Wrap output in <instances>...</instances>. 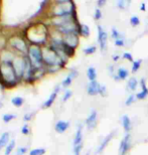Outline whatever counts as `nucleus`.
I'll list each match as a JSON object with an SVG mask.
<instances>
[{"label":"nucleus","instance_id":"nucleus-1","mask_svg":"<svg viewBox=\"0 0 148 155\" xmlns=\"http://www.w3.org/2000/svg\"><path fill=\"white\" fill-rule=\"evenodd\" d=\"M49 29L47 22L42 21V19H38L30 21L28 25L22 29V32L29 43L44 46L48 43Z\"/></svg>","mask_w":148,"mask_h":155},{"label":"nucleus","instance_id":"nucleus-2","mask_svg":"<svg viewBox=\"0 0 148 155\" xmlns=\"http://www.w3.org/2000/svg\"><path fill=\"white\" fill-rule=\"evenodd\" d=\"M29 42L24 36L22 30L16 32H11L7 39V48L13 51L16 54L26 55L28 51Z\"/></svg>","mask_w":148,"mask_h":155},{"label":"nucleus","instance_id":"nucleus-3","mask_svg":"<svg viewBox=\"0 0 148 155\" xmlns=\"http://www.w3.org/2000/svg\"><path fill=\"white\" fill-rule=\"evenodd\" d=\"M42 60H44V64L45 68L54 67V66L64 68V64H66V63L58 54V52L48 45L42 46Z\"/></svg>","mask_w":148,"mask_h":155},{"label":"nucleus","instance_id":"nucleus-4","mask_svg":"<svg viewBox=\"0 0 148 155\" xmlns=\"http://www.w3.org/2000/svg\"><path fill=\"white\" fill-rule=\"evenodd\" d=\"M26 57L35 69L44 68V60H42V46L29 43Z\"/></svg>","mask_w":148,"mask_h":155},{"label":"nucleus","instance_id":"nucleus-5","mask_svg":"<svg viewBox=\"0 0 148 155\" xmlns=\"http://www.w3.org/2000/svg\"><path fill=\"white\" fill-rule=\"evenodd\" d=\"M29 64L30 61L27 58L26 55H19V54H16V57H15L13 61H12V67H13L14 72L16 74L20 83H22L23 78L25 76L26 70L28 68Z\"/></svg>","mask_w":148,"mask_h":155},{"label":"nucleus","instance_id":"nucleus-6","mask_svg":"<svg viewBox=\"0 0 148 155\" xmlns=\"http://www.w3.org/2000/svg\"><path fill=\"white\" fill-rule=\"evenodd\" d=\"M16 54L10 48H6L0 51V64H12Z\"/></svg>","mask_w":148,"mask_h":155},{"label":"nucleus","instance_id":"nucleus-7","mask_svg":"<svg viewBox=\"0 0 148 155\" xmlns=\"http://www.w3.org/2000/svg\"><path fill=\"white\" fill-rule=\"evenodd\" d=\"M61 85H57V86L54 87V91H52L51 94L49 95V97L44 102V103H42L41 109H48V108H51L52 105H54L55 99H57V96H58V93H60V91H61Z\"/></svg>","mask_w":148,"mask_h":155},{"label":"nucleus","instance_id":"nucleus-8","mask_svg":"<svg viewBox=\"0 0 148 155\" xmlns=\"http://www.w3.org/2000/svg\"><path fill=\"white\" fill-rule=\"evenodd\" d=\"M48 5H49V1H48V0H42V1H41V3H39V6H38V9L31 15V16L29 17V20L33 21V20L41 19V16H42L44 12L48 9Z\"/></svg>","mask_w":148,"mask_h":155},{"label":"nucleus","instance_id":"nucleus-9","mask_svg":"<svg viewBox=\"0 0 148 155\" xmlns=\"http://www.w3.org/2000/svg\"><path fill=\"white\" fill-rule=\"evenodd\" d=\"M63 40L64 43H66L67 45L76 49V48L79 45V35H77V33H71V35H63Z\"/></svg>","mask_w":148,"mask_h":155},{"label":"nucleus","instance_id":"nucleus-10","mask_svg":"<svg viewBox=\"0 0 148 155\" xmlns=\"http://www.w3.org/2000/svg\"><path fill=\"white\" fill-rule=\"evenodd\" d=\"M97 28H98V42H99V45H100L101 51H105L106 45H107L108 35L101 25H98Z\"/></svg>","mask_w":148,"mask_h":155},{"label":"nucleus","instance_id":"nucleus-11","mask_svg":"<svg viewBox=\"0 0 148 155\" xmlns=\"http://www.w3.org/2000/svg\"><path fill=\"white\" fill-rule=\"evenodd\" d=\"M101 88H102V86L97 82V81H92V82L89 83V85L87 87V92L89 95L95 96L97 94H100Z\"/></svg>","mask_w":148,"mask_h":155},{"label":"nucleus","instance_id":"nucleus-12","mask_svg":"<svg viewBox=\"0 0 148 155\" xmlns=\"http://www.w3.org/2000/svg\"><path fill=\"white\" fill-rule=\"evenodd\" d=\"M129 148H130V135L126 134V136L121 141V145H120V148H119L120 154L124 155L129 150Z\"/></svg>","mask_w":148,"mask_h":155},{"label":"nucleus","instance_id":"nucleus-13","mask_svg":"<svg viewBox=\"0 0 148 155\" xmlns=\"http://www.w3.org/2000/svg\"><path fill=\"white\" fill-rule=\"evenodd\" d=\"M80 145H83V127L80 125L77 129V132L75 134V138H74L73 147H78Z\"/></svg>","mask_w":148,"mask_h":155},{"label":"nucleus","instance_id":"nucleus-14","mask_svg":"<svg viewBox=\"0 0 148 155\" xmlns=\"http://www.w3.org/2000/svg\"><path fill=\"white\" fill-rule=\"evenodd\" d=\"M70 127V122L69 121H64V120H60L55 123V126H54V130L57 131L58 133H64L69 129Z\"/></svg>","mask_w":148,"mask_h":155},{"label":"nucleus","instance_id":"nucleus-15","mask_svg":"<svg viewBox=\"0 0 148 155\" xmlns=\"http://www.w3.org/2000/svg\"><path fill=\"white\" fill-rule=\"evenodd\" d=\"M96 123H97V111L93 110L90 113V115L88 116L87 120H86V124H87L89 129H93L96 126Z\"/></svg>","mask_w":148,"mask_h":155},{"label":"nucleus","instance_id":"nucleus-16","mask_svg":"<svg viewBox=\"0 0 148 155\" xmlns=\"http://www.w3.org/2000/svg\"><path fill=\"white\" fill-rule=\"evenodd\" d=\"M77 76H78V72L75 71V70L72 71V72L67 75V77L66 78V79L61 82V86L63 87V88H67V87H70L71 84H72V82H73V79H74V78H76Z\"/></svg>","mask_w":148,"mask_h":155},{"label":"nucleus","instance_id":"nucleus-17","mask_svg":"<svg viewBox=\"0 0 148 155\" xmlns=\"http://www.w3.org/2000/svg\"><path fill=\"white\" fill-rule=\"evenodd\" d=\"M10 142V135L9 132H3L0 135V150H2L3 148L7 146V144Z\"/></svg>","mask_w":148,"mask_h":155},{"label":"nucleus","instance_id":"nucleus-18","mask_svg":"<svg viewBox=\"0 0 148 155\" xmlns=\"http://www.w3.org/2000/svg\"><path fill=\"white\" fill-rule=\"evenodd\" d=\"M7 39L8 38L6 36L5 32H3V30L0 29V51L7 48Z\"/></svg>","mask_w":148,"mask_h":155},{"label":"nucleus","instance_id":"nucleus-19","mask_svg":"<svg viewBox=\"0 0 148 155\" xmlns=\"http://www.w3.org/2000/svg\"><path fill=\"white\" fill-rule=\"evenodd\" d=\"M11 104L14 107L20 108L24 104V99L22 97H19V96H16V97H13L11 99Z\"/></svg>","mask_w":148,"mask_h":155},{"label":"nucleus","instance_id":"nucleus-20","mask_svg":"<svg viewBox=\"0 0 148 155\" xmlns=\"http://www.w3.org/2000/svg\"><path fill=\"white\" fill-rule=\"evenodd\" d=\"M79 35L85 36V38H88L90 35V28H89V26L86 25V24H80Z\"/></svg>","mask_w":148,"mask_h":155},{"label":"nucleus","instance_id":"nucleus-21","mask_svg":"<svg viewBox=\"0 0 148 155\" xmlns=\"http://www.w3.org/2000/svg\"><path fill=\"white\" fill-rule=\"evenodd\" d=\"M122 125L126 132H128L131 129V121L127 115H124L122 117Z\"/></svg>","mask_w":148,"mask_h":155},{"label":"nucleus","instance_id":"nucleus-22","mask_svg":"<svg viewBox=\"0 0 148 155\" xmlns=\"http://www.w3.org/2000/svg\"><path fill=\"white\" fill-rule=\"evenodd\" d=\"M87 77L90 82L92 81H96V78H97V72H96V69L94 67H90L87 71Z\"/></svg>","mask_w":148,"mask_h":155},{"label":"nucleus","instance_id":"nucleus-23","mask_svg":"<svg viewBox=\"0 0 148 155\" xmlns=\"http://www.w3.org/2000/svg\"><path fill=\"white\" fill-rule=\"evenodd\" d=\"M63 51H64V54H67V58H72V57H74V54H75L76 49L71 48V46H69V45H67L66 43H63Z\"/></svg>","mask_w":148,"mask_h":155},{"label":"nucleus","instance_id":"nucleus-24","mask_svg":"<svg viewBox=\"0 0 148 155\" xmlns=\"http://www.w3.org/2000/svg\"><path fill=\"white\" fill-rule=\"evenodd\" d=\"M15 144H16V142H15V139H11L10 142H9V143L7 144V146L5 147V153H4V155H10L12 153V151L14 150Z\"/></svg>","mask_w":148,"mask_h":155},{"label":"nucleus","instance_id":"nucleus-25","mask_svg":"<svg viewBox=\"0 0 148 155\" xmlns=\"http://www.w3.org/2000/svg\"><path fill=\"white\" fill-rule=\"evenodd\" d=\"M142 92H140L139 94H137V99H139V100H143V99H145L147 97V95H148V90L146 88V86H145V84H144V81H142Z\"/></svg>","mask_w":148,"mask_h":155},{"label":"nucleus","instance_id":"nucleus-26","mask_svg":"<svg viewBox=\"0 0 148 155\" xmlns=\"http://www.w3.org/2000/svg\"><path fill=\"white\" fill-rule=\"evenodd\" d=\"M112 135H113V133H111L110 135H108V136H107V138H105V139H104V141L101 143L100 147L98 148L97 153H100V152H102V151L104 150V148L106 147V145L108 144V142H109V141L111 140V138H112Z\"/></svg>","mask_w":148,"mask_h":155},{"label":"nucleus","instance_id":"nucleus-27","mask_svg":"<svg viewBox=\"0 0 148 155\" xmlns=\"http://www.w3.org/2000/svg\"><path fill=\"white\" fill-rule=\"evenodd\" d=\"M128 76H129V72L125 69V68H120L118 70V79L125 80Z\"/></svg>","mask_w":148,"mask_h":155},{"label":"nucleus","instance_id":"nucleus-28","mask_svg":"<svg viewBox=\"0 0 148 155\" xmlns=\"http://www.w3.org/2000/svg\"><path fill=\"white\" fill-rule=\"evenodd\" d=\"M137 84H138L137 80L135 79V78H131L127 84L128 90H130V91H135V90H136V87H137Z\"/></svg>","mask_w":148,"mask_h":155},{"label":"nucleus","instance_id":"nucleus-29","mask_svg":"<svg viewBox=\"0 0 148 155\" xmlns=\"http://www.w3.org/2000/svg\"><path fill=\"white\" fill-rule=\"evenodd\" d=\"M15 118H16V115H15V114L6 113V114H4V115L2 116V120H3V122H4V123H9V122H11L13 119H15Z\"/></svg>","mask_w":148,"mask_h":155},{"label":"nucleus","instance_id":"nucleus-30","mask_svg":"<svg viewBox=\"0 0 148 155\" xmlns=\"http://www.w3.org/2000/svg\"><path fill=\"white\" fill-rule=\"evenodd\" d=\"M47 150L44 148H35L29 151V155H44Z\"/></svg>","mask_w":148,"mask_h":155},{"label":"nucleus","instance_id":"nucleus-31","mask_svg":"<svg viewBox=\"0 0 148 155\" xmlns=\"http://www.w3.org/2000/svg\"><path fill=\"white\" fill-rule=\"evenodd\" d=\"M20 131H21V133H22L23 135H28L30 133V127H29L28 124H27V123L24 124V125L21 127Z\"/></svg>","mask_w":148,"mask_h":155},{"label":"nucleus","instance_id":"nucleus-32","mask_svg":"<svg viewBox=\"0 0 148 155\" xmlns=\"http://www.w3.org/2000/svg\"><path fill=\"white\" fill-rule=\"evenodd\" d=\"M72 95H73V92L71 91V90H67V91L64 92L63 98H61V101H63V102H67L71 97H72Z\"/></svg>","mask_w":148,"mask_h":155},{"label":"nucleus","instance_id":"nucleus-33","mask_svg":"<svg viewBox=\"0 0 148 155\" xmlns=\"http://www.w3.org/2000/svg\"><path fill=\"white\" fill-rule=\"evenodd\" d=\"M63 68L61 67H58V66H54V67H49V68H47V71H48V74H54L58 72L60 70H61Z\"/></svg>","mask_w":148,"mask_h":155},{"label":"nucleus","instance_id":"nucleus-34","mask_svg":"<svg viewBox=\"0 0 148 155\" xmlns=\"http://www.w3.org/2000/svg\"><path fill=\"white\" fill-rule=\"evenodd\" d=\"M96 51V46H88V48H84V54H92Z\"/></svg>","mask_w":148,"mask_h":155},{"label":"nucleus","instance_id":"nucleus-35","mask_svg":"<svg viewBox=\"0 0 148 155\" xmlns=\"http://www.w3.org/2000/svg\"><path fill=\"white\" fill-rule=\"evenodd\" d=\"M27 152V147H25V146H21V147H19L18 149L16 150V153H15V155H24Z\"/></svg>","mask_w":148,"mask_h":155},{"label":"nucleus","instance_id":"nucleus-36","mask_svg":"<svg viewBox=\"0 0 148 155\" xmlns=\"http://www.w3.org/2000/svg\"><path fill=\"white\" fill-rule=\"evenodd\" d=\"M130 23H131L133 26H137L138 24L140 23V20H139V18H138L137 16H132V17L130 18Z\"/></svg>","mask_w":148,"mask_h":155},{"label":"nucleus","instance_id":"nucleus-37","mask_svg":"<svg viewBox=\"0 0 148 155\" xmlns=\"http://www.w3.org/2000/svg\"><path fill=\"white\" fill-rule=\"evenodd\" d=\"M33 116H35V113H26L25 115L23 116L24 122L27 123V122H29V121H31V119L33 118Z\"/></svg>","mask_w":148,"mask_h":155},{"label":"nucleus","instance_id":"nucleus-38","mask_svg":"<svg viewBox=\"0 0 148 155\" xmlns=\"http://www.w3.org/2000/svg\"><path fill=\"white\" fill-rule=\"evenodd\" d=\"M140 64H141L140 60L134 61V63H133V67H132V72H133V73L137 72V71L139 70V68H140Z\"/></svg>","mask_w":148,"mask_h":155},{"label":"nucleus","instance_id":"nucleus-39","mask_svg":"<svg viewBox=\"0 0 148 155\" xmlns=\"http://www.w3.org/2000/svg\"><path fill=\"white\" fill-rule=\"evenodd\" d=\"M112 38H115V40L120 38V33L117 31L116 28H112Z\"/></svg>","mask_w":148,"mask_h":155},{"label":"nucleus","instance_id":"nucleus-40","mask_svg":"<svg viewBox=\"0 0 148 155\" xmlns=\"http://www.w3.org/2000/svg\"><path fill=\"white\" fill-rule=\"evenodd\" d=\"M134 100H135V97H134L133 95L129 96L128 99H127V100H126V105H127V106H129V105H131V104L134 102Z\"/></svg>","mask_w":148,"mask_h":155},{"label":"nucleus","instance_id":"nucleus-41","mask_svg":"<svg viewBox=\"0 0 148 155\" xmlns=\"http://www.w3.org/2000/svg\"><path fill=\"white\" fill-rule=\"evenodd\" d=\"M102 17V12L99 8H97L96 10H95V19H100V18Z\"/></svg>","mask_w":148,"mask_h":155},{"label":"nucleus","instance_id":"nucleus-42","mask_svg":"<svg viewBox=\"0 0 148 155\" xmlns=\"http://www.w3.org/2000/svg\"><path fill=\"white\" fill-rule=\"evenodd\" d=\"M115 45H118V46H123L125 45V42H124V40H123L122 38H119V39L115 40Z\"/></svg>","mask_w":148,"mask_h":155},{"label":"nucleus","instance_id":"nucleus-43","mask_svg":"<svg viewBox=\"0 0 148 155\" xmlns=\"http://www.w3.org/2000/svg\"><path fill=\"white\" fill-rule=\"evenodd\" d=\"M123 58H126V60H128V61H133V58H132V55L130 54H128V52H125V54H123Z\"/></svg>","mask_w":148,"mask_h":155},{"label":"nucleus","instance_id":"nucleus-44","mask_svg":"<svg viewBox=\"0 0 148 155\" xmlns=\"http://www.w3.org/2000/svg\"><path fill=\"white\" fill-rule=\"evenodd\" d=\"M118 5H119L121 8H124V7H125V2H124V1H120V2L118 3Z\"/></svg>","mask_w":148,"mask_h":155},{"label":"nucleus","instance_id":"nucleus-45","mask_svg":"<svg viewBox=\"0 0 148 155\" xmlns=\"http://www.w3.org/2000/svg\"><path fill=\"white\" fill-rule=\"evenodd\" d=\"M118 58H118V55H114V57H113V60H114V61H117Z\"/></svg>","mask_w":148,"mask_h":155},{"label":"nucleus","instance_id":"nucleus-46","mask_svg":"<svg viewBox=\"0 0 148 155\" xmlns=\"http://www.w3.org/2000/svg\"><path fill=\"white\" fill-rule=\"evenodd\" d=\"M2 107H3V102H2L1 99H0V109H1Z\"/></svg>","mask_w":148,"mask_h":155},{"label":"nucleus","instance_id":"nucleus-47","mask_svg":"<svg viewBox=\"0 0 148 155\" xmlns=\"http://www.w3.org/2000/svg\"><path fill=\"white\" fill-rule=\"evenodd\" d=\"M104 3H105L104 1H99V2H98V4H99V5H103Z\"/></svg>","mask_w":148,"mask_h":155}]
</instances>
